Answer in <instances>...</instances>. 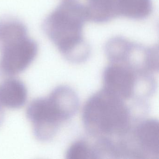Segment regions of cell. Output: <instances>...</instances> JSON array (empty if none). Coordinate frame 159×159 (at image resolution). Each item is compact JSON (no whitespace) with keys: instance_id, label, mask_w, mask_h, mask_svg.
Returning <instances> with one entry per match:
<instances>
[{"instance_id":"1","label":"cell","mask_w":159,"mask_h":159,"mask_svg":"<svg viewBox=\"0 0 159 159\" xmlns=\"http://www.w3.org/2000/svg\"><path fill=\"white\" fill-rule=\"evenodd\" d=\"M87 21L85 5L75 0H65L45 18L43 29L67 60L82 63L91 53L83 34Z\"/></svg>"},{"instance_id":"2","label":"cell","mask_w":159,"mask_h":159,"mask_svg":"<svg viewBox=\"0 0 159 159\" xmlns=\"http://www.w3.org/2000/svg\"><path fill=\"white\" fill-rule=\"evenodd\" d=\"M83 121L93 135L123 137L130 130L131 115L124 100L103 89L85 103Z\"/></svg>"},{"instance_id":"3","label":"cell","mask_w":159,"mask_h":159,"mask_svg":"<svg viewBox=\"0 0 159 159\" xmlns=\"http://www.w3.org/2000/svg\"><path fill=\"white\" fill-rule=\"evenodd\" d=\"M26 116L32 123L34 136L42 141L52 139L60 125L67 120L60 108L50 95L33 100L28 107Z\"/></svg>"},{"instance_id":"4","label":"cell","mask_w":159,"mask_h":159,"mask_svg":"<svg viewBox=\"0 0 159 159\" xmlns=\"http://www.w3.org/2000/svg\"><path fill=\"white\" fill-rule=\"evenodd\" d=\"M0 66L6 74L15 75L25 70L38 52L37 43L28 37L0 48Z\"/></svg>"},{"instance_id":"5","label":"cell","mask_w":159,"mask_h":159,"mask_svg":"<svg viewBox=\"0 0 159 159\" xmlns=\"http://www.w3.org/2000/svg\"><path fill=\"white\" fill-rule=\"evenodd\" d=\"M136 71L124 64L111 63L104 70V89L124 101L130 99L135 90Z\"/></svg>"},{"instance_id":"6","label":"cell","mask_w":159,"mask_h":159,"mask_svg":"<svg viewBox=\"0 0 159 159\" xmlns=\"http://www.w3.org/2000/svg\"><path fill=\"white\" fill-rule=\"evenodd\" d=\"M135 143L136 158H159V122L155 119H149L140 123L133 134Z\"/></svg>"},{"instance_id":"7","label":"cell","mask_w":159,"mask_h":159,"mask_svg":"<svg viewBox=\"0 0 159 159\" xmlns=\"http://www.w3.org/2000/svg\"><path fill=\"white\" fill-rule=\"evenodd\" d=\"M25 84L20 80L10 79L0 84V105L11 109L24 106L27 99Z\"/></svg>"},{"instance_id":"8","label":"cell","mask_w":159,"mask_h":159,"mask_svg":"<svg viewBox=\"0 0 159 159\" xmlns=\"http://www.w3.org/2000/svg\"><path fill=\"white\" fill-rule=\"evenodd\" d=\"M117 16L140 20L146 18L152 11L151 0H114Z\"/></svg>"},{"instance_id":"9","label":"cell","mask_w":159,"mask_h":159,"mask_svg":"<svg viewBox=\"0 0 159 159\" xmlns=\"http://www.w3.org/2000/svg\"><path fill=\"white\" fill-rule=\"evenodd\" d=\"M27 37L26 27L21 21L13 18L0 20V48Z\"/></svg>"},{"instance_id":"10","label":"cell","mask_w":159,"mask_h":159,"mask_svg":"<svg viewBox=\"0 0 159 159\" xmlns=\"http://www.w3.org/2000/svg\"><path fill=\"white\" fill-rule=\"evenodd\" d=\"M67 159H88L97 158L94 149L90 147L86 141H75L70 145L66 153Z\"/></svg>"},{"instance_id":"11","label":"cell","mask_w":159,"mask_h":159,"mask_svg":"<svg viewBox=\"0 0 159 159\" xmlns=\"http://www.w3.org/2000/svg\"><path fill=\"white\" fill-rule=\"evenodd\" d=\"M4 119V112L2 105H0V126L2 125Z\"/></svg>"},{"instance_id":"12","label":"cell","mask_w":159,"mask_h":159,"mask_svg":"<svg viewBox=\"0 0 159 159\" xmlns=\"http://www.w3.org/2000/svg\"><path fill=\"white\" fill-rule=\"evenodd\" d=\"M91 1V0H87V1Z\"/></svg>"}]
</instances>
